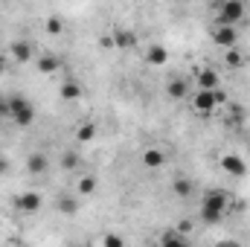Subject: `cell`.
I'll return each mask as SVG.
<instances>
[{
	"label": "cell",
	"mask_w": 250,
	"mask_h": 247,
	"mask_svg": "<svg viewBox=\"0 0 250 247\" xmlns=\"http://www.w3.org/2000/svg\"><path fill=\"white\" fill-rule=\"evenodd\" d=\"M201 221L207 224V227H215V224H221L224 221V215L230 212V195L227 192H221V189H209L207 195H204V201H201Z\"/></svg>",
	"instance_id": "1"
},
{
	"label": "cell",
	"mask_w": 250,
	"mask_h": 247,
	"mask_svg": "<svg viewBox=\"0 0 250 247\" xmlns=\"http://www.w3.org/2000/svg\"><path fill=\"white\" fill-rule=\"evenodd\" d=\"M9 120L18 128H29V125L35 123V105L23 93H12L9 96Z\"/></svg>",
	"instance_id": "2"
},
{
	"label": "cell",
	"mask_w": 250,
	"mask_h": 247,
	"mask_svg": "<svg viewBox=\"0 0 250 247\" xmlns=\"http://www.w3.org/2000/svg\"><path fill=\"white\" fill-rule=\"evenodd\" d=\"M215 9V23H224V26H236L248 18V6L242 0H221V3H212Z\"/></svg>",
	"instance_id": "3"
},
{
	"label": "cell",
	"mask_w": 250,
	"mask_h": 247,
	"mask_svg": "<svg viewBox=\"0 0 250 247\" xmlns=\"http://www.w3.org/2000/svg\"><path fill=\"white\" fill-rule=\"evenodd\" d=\"M227 102V93L218 87V90H195L192 93V111L201 114V117H209L218 105Z\"/></svg>",
	"instance_id": "4"
},
{
	"label": "cell",
	"mask_w": 250,
	"mask_h": 247,
	"mask_svg": "<svg viewBox=\"0 0 250 247\" xmlns=\"http://www.w3.org/2000/svg\"><path fill=\"white\" fill-rule=\"evenodd\" d=\"M209 35H212V41H215L218 47H224V50H236V44H239V29H236V26L215 23Z\"/></svg>",
	"instance_id": "5"
},
{
	"label": "cell",
	"mask_w": 250,
	"mask_h": 247,
	"mask_svg": "<svg viewBox=\"0 0 250 247\" xmlns=\"http://www.w3.org/2000/svg\"><path fill=\"white\" fill-rule=\"evenodd\" d=\"M221 87V76L215 67H198L195 73V90H218Z\"/></svg>",
	"instance_id": "6"
},
{
	"label": "cell",
	"mask_w": 250,
	"mask_h": 247,
	"mask_svg": "<svg viewBox=\"0 0 250 247\" xmlns=\"http://www.w3.org/2000/svg\"><path fill=\"white\" fill-rule=\"evenodd\" d=\"M41 204H44V201H41V195H38V192H32V189H29V192H21V195L15 198V209H18V212H23V215H35V212L41 209Z\"/></svg>",
	"instance_id": "7"
},
{
	"label": "cell",
	"mask_w": 250,
	"mask_h": 247,
	"mask_svg": "<svg viewBox=\"0 0 250 247\" xmlns=\"http://www.w3.org/2000/svg\"><path fill=\"white\" fill-rule=\"evenodd\" d=\"M9 56H12L18 64L32 62V59H35V44H32V41H26V38H18V41H12V44H9Z\"/></svg>",
	"instance_id": "8"
},
{
	"label": "cell",
	"mask_w": 250,
	"mask_h": 247,
	"mask_svg": "<svg viewBox=\"0 0 250 247\" xmlns=\"http://www.w3.org/2000/svg\"><path fill=\"white\" fill-rule=\"evenodd\" d=\"M218 166H221L230 178H245V175H248V163H245L239 154H224V157L218 160Z\"/></svg>",
	"instance_id": "9"
},
{
	"label": "cell",
	"mask_w": 250,
	"mask_h": 247,
	"mask_svg": "<svg viewBox=\"0 0 250 247\" xmlns=\"http://www.w3.org/2000/svg\"><path fill=\"white\" fill-rule=\"evenodd\" d=\"M166 93H169V99L181 102V99H187L192 90H189V82H187V79L175 76V79H169V84H166Z\"/></svg>",
	"instance_id": "10"
},
{
	"label": "cell",
	"mask_w": 250,
	"mask_h": 247,
	"mask_svg": "<svg viewBox=\"0 0 250 247\" xmlns=\"http://www.w3.org/2000/svg\"><path fill=\"white\" fill-rule=\"evenodd\" d=\"M143 166H146V169H160V166H166V151L148 145V148L143 151Z\"/></svg>",
	"instance_id": "11"
},
{
	"label": "cell",
	"mask_w": 250,
	"mask_h": 247,
	"mask_svg": "<svg viewBox=\"0 0 250 247\" xmlns=\"http://www.w3.org/2000/svg\"><path fill=\"white\" fill-rule=\"evenodd\" d=\"M114 47L117 50H134L137 47V32L134 29H114Z\"/></svg>",
	"instance_id": "12"
},
{
	"label": "cell",
	"mask_w": 250,
	"mask_h": 247,
	"mask_svg": "<svg viewBox=\"0 0 250 247\" xmlns=\"http://www.w3.org/2000/svg\"><path fill=\"white\" fill-rule=\"evenodd\" d=\"M160 247H189V239L181 230L169 227V230H163V236H160Z\"/></svg>",
	"instance_id": "13"
},
{
	"label": "cell",
	"mask_w": 250,
	"mask_h": 247,
	"mask_svg": "<svg viewBox=\"0 0 250 247\" xmlns=\"http://www.w3.org/2000/svg\"><path fill=\"white\" fill-rule=\"evenodd\" d=\"M166 62H169V50H166L163 44H151V47L146 50V64H151V67H163Z\"/></svg>",
	"instance_id": "14"
},
{
	"label": "cell",
	"mask_w": 250,
	"mask_h": 247,
	"mask_svg": "<svg viewBox=\"0 0 250 247\" xmlns=\"http://www.w3.org/2000/svg\"><path fill=\"white\" fill-rule=\"evenodd\" d=\"M47 169H50V160H47V154L35 151V154H29V157H26V172H29V175H44Z\"/></svg>",
	"instance_id": "15"
},
{
	"label": "cell",
	"mask_w": 250,
	"mask_h": 247,
	"mask_svg": "<svg viewBox=\"0 0 250 247\" xmlns=\"http://www.w3.org/2000/svg\"><path fill=\"white\" fill-rule=\"evenodd\" d=\"M35 67H38V73L53 76V73H59V70H62V59H59V56H41V59L35 62Z\"/></svg>",
	"instance_id": "16"
},
{
	"label": "cell",
	"mask_w": 250,
	"mask_h": 247,
	"mask_svg": "<svg viewBox=\"0 0 250 247\" xmlns=\"http://www.w3.org/2000/svg\"><path fill=\"white\" fill-rule=\"evenodd\" d=\"M59 96H62L64 102H76V99L84 96V87H82L79 82H64L62 90H59Z\"/></svg>",
	"instance_id": "17"
},
{
	"label": "cell",
	"mask_w": 250,
	"mask_h": 247,
	"mask_svg": "<svg viewBox=\"0 0 250 247\" xmlns=\"http://www.w3.org/2000/svg\"><path fill=\"white\" fill-rule=\"evenodd\" d=\"M56 209H59L62 215H76V212H79V198H76V195H62V198L56 201Z\"/></svg>",
	"instance_id": "18"
},
{
	"label": "cell",
	"mask_w": 250,
	"mask_h": 247,
	"mask_svg": "<svg viewBox=\"0 0 250 247\" xmlns=\"http://www.w3.org/2000/svg\"><path fill=\"white\" fill-rule=\"evenodd\" d=\"M172 192H175L178 198H189V195L195 192V184H192L189 178H184V175H181V178H175V181H172Z\"/></svg>",
	"instance_id": "19"
},
{
	"label": "cell",
	"mask_w": 250,
	"mask_h": 247,
	"mask_svg": "<svg viewBox=\"0 0 250 247\" xmlns=\"http://www.w3.org/2000/svg\"><path fill=\"white\" fill-rule=\"evenodd\" d=\"M76 140L79 143H93L96 140V123H82L76 128Z\"/></svg>",
	"instance_id": "20"
},
{
	"label": "cell",
	"mask_w": 250,
	"mask_h": 247,
	"mask_svg": "<svg viewBox=\"0 0 250 247\" xmlns=\"http://www.w3.org/2000/svg\"><path fill=\"white\" fill-rule=\"evenodd\" d=\"M79 163H82L79 151H64V154H62V163H59V166H62L64 172H73V169H76Z\"/></svg>",
	"instance_id": "21"
},
{
	"label": "cell",
	"mask_w": 250,
	"mask_h": 247,
	"mask_svg": "<svg viewBox=\"0 0 250 247\" xmlns=\"http://www.w3.org/2000/svg\"><path fill=\"white\" fill-rule=\"evenodd\" d=\"M224 62H227V67H245V53H242L239 47H236V50H227Z\"/></svg>",
	"instance_id": "22"
},
{
	"label": "cell",
	"mask_w": 250,
	"mask_h": 247,
	"mask_svg": "<svg viewBox=\"0 0 250 247\" xmlns=\"http://www.w3.org/2000/svg\"><path fill=\"white\" fill-rule=\"evenodd\" d=\"M93 192H96V178L93 175L79 178V195H93Z\"/></svg>",
	"instance_id": "23"
},
{
	"label": "cell",
	"mask_w": 250,
	"mask_h": 247,
	"mask_svg": "<svg viewBox=\"0 0 250 247\" xmlns=\"http://www.w3.org/2000/svg\"><path fill=\"white\" fill-rule=\"evenodd\" d=\"M102 247H125V239L120 233H105L102 236Z\"/></svg>",
	"instance_id": "24"
},
{
	"label": "cell",
	"mask_w": 250,
	"mask_h": 247,
	"mask_svg": "<svg viewBox=\"0 0 250 247\" xmlns=\"http://www.w3.org/2000/svg\"><path fill=\"white\" fill-rule=\"evenodd\" d=\"M47 32H50V35H62L64 23L59 21V18H50V21H47Z\"/></svg>",
	"instance_id": "25"
},
{
	"label": "cell",
	"mask_w": 250,
	"mask_h": 247,
	"mask_svg": "<svg viewBox=\"0 0 250 247\" xmlns=\"http://www.w3.org/2000/svg\"><path fill=\"white\" fill-rule=\"evenodd\" d=\"M99 47H102V50H117V47H114V35H102V38H99Z\"/></svg>",
	"instance_id": "26"
},
{
	"label": "cell",
	"mask_w": 250,
	"mask_h": 247,
	"mask_svg": "<svg viewBox=\"0 0 250 247\" xmlns=\"http://www.w3.org/2000/svg\"><path fill=\"white\" fill-rule=\"evenodd\" d=\"M3 117H9V96L0 93V120H3Z\"/></svg>",
	"instance_id": "27"
},
{
	"label": "cell",
	"mask_w": 250,
	"mask_h": 247,
	"mask_svg": "<svg viewBox=\"0 0 250 247\" xmlns=\"http://www.w3.org/2000/svg\"><path fill=\"white\" fill-rule=\"evenodd\" d=\"M215 247H242L239 242H233V239H224V242H218Z\"/></svg>",
	"instance_id": "28"
},
{
	"label": "cell",
	"mask_w": 250,
	"mask_h": 247,
	"mask_svg": "<svg viewBox=\"0 0 250 247\" xmlns=\"http://www.w3.org/2000/svg\"><path fill=\"white\" fill-rule=\"evenodd\" d=\"M6 70H9V59H6V56H0V76H3Z\"/></svg>",
	"instance_id": "29"
},
{
	"label": "cell",
	"mask_w": 250,
	"mask_h": 247,
	"mask_svg": "<svg viewBox=\"0 0 250 247\" xmlns=\"http://www.w3.org/2000/svg\"><path fill=\"white\" fill-rule=\"evenodd\" d=\"M9 172V160L6 157H0V175H6Z\"/></svg>",
	"instance_id": "30"
},
{
	"label": "cell",
	"mask_w": 250,
	"mask_h": 247,
	"mask_svg": "<svg viewBox=\"0 0 250 247\" xmlns=\"http://www.w3.org/2000/svg\"><path fill=\"white\" fill-rule=\"evenodd\" d=\"M67 247H82V245H67Z\"/></svg>",
	"instance_id": "31"
}]
</instances>
